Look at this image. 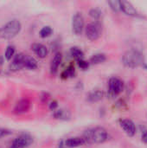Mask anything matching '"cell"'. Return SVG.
Wrapping results in <instances>:
<instances>
[{
	"instance_id": "6da1fadb",
	"label": "cell",
	"mask_w": 147,
	"mask_h": 148,
	"mask_svg": "<svg viewBox=\"0 0 147 148\" xmlns=\"http://www.w3.org/2000/svg\"><path fill=\"white\" fill-rule=\"evenodd\" d=\"M81 137L84 139L86 144H101L107 140L108 134L104 127H95L86 130Z\"/></svg>"
},
{
	"instance_id": "7a4b0ae2",
	"label": "cell",
	"mask_w": 147,
	"mask_h": 148,
	"mask_svg": "<svg viewBox=\"0 0 147 148\" xmlns=\"http://www.w3.org/2000/svg\"><path fill=\"white\" fill-rule=\"evenodd\" d=\"M122 62L127 68L135 69L145 64V56L139 50L130 49L123 55Z\"/></svg>"
},
{
	"instance_id": "3957f363",
	"label": "cell",
	"mask_w": 147,
	"mask_h": 148,
	"mask_svg": "<svg viewBox=\"0 0 147 148\" xmlns=\"http://www.w3.org/2000/svg\"><path fill=\"white\" fill-rule=\"evenodd\" d=\"M21 29V22L18 19H11L0 27V38L11 39L18 35Z\"/></svg>"
},
{
	"instance_id": "277c9868",
	"label": "cell",
	"mask_w": 147,
	"mask_h": 148,
	"mask_svg": "<svg viewBox=\"0 0 147 148\" xmlns=\"http://www.w3.org/2000/svg\"><path fill=\"white\" fill-rule=\"evenodd\" d=\"M102 34V26L99 22H94L88 23L85 28V35L86 37L90 41L98 40Z\"/></svg>"
},
{
	"instance_id": "5b68a950",
	"label": "cell",
	"mask_w": 147,
	"mask_h": 148,
	"mask_svg": "<svg viewBox=\"0 0 147 148\" xmlns=\"http://www.w3.org/2000/svg\"><path fill=\"white\" fill-rule=\"evenodd\" d=\"M34 142L33 137L29 134H22L13 140L10 148H28Z\"/></svg>"
},
{
	"instance_id": "8992f818",
	"label": "cell",
	"mask_w": 147,
	"mask_h": 148,
	"mask_svg": "<svg viewBox=\"0 0 147 148\" xmlns=\"http://www.w3.org/2000/svg\"><path fill=\"white\" fill-rule=\"evenodd\" d=\"M71 25H72L73 33L75 35H76V36L81 35L82 31L85 29V21H84V17L81 12H76L75 14H74V16H72Z\"/></svg>"
},
{
	"instance_id": "52a82bcc",
	"label": "cell",
	"mask_w": 147,
	"mask_h": 148,
	"mask_svg": "<svg viewBox=\"0 0 147 148\" xmlns=\"http://www.w3.org/2000/svg\"><path fill=\"white\" fill-rule=\"evenodd\" d=\"M124 89V82L117 78V77H112L108 82V93L109 95L113 97L118 95H120Z\"/></svg>"
},
{
	"instance_id": "ba28073f",
	"label": "cell",
	"mask_w": 147,
	"mask_h": 148,
	"mask_svg": "<svg viewBox=\"0 0 147 148\" xmlns=\"http://www.w3.org/2000/svg\"><path fill=\"white\" fill-rule=\"evenodd\" d=\"M26 55L23 53H18L14 56L11 62L9 65V69L11 72H17L24 68V61H25Z\"/></svg>"
},
{
	"instance_id": "9c48e42d",
	"label": "cell",
	"mask_w": 147,
	"mask_h": 148,
	"mask_svg": "<svg viewBox=\"0 0 147 148\" xmlns=\"http://www.w3.org/2000/svg\"><path fill=\"white\" fill-rule=\"evenodd\" d=\"M120 126L129 137H133L136 134V126L134 122L129 119L120 120Z\"/></svg>"
},
{
	"instance_id": "30bf717a",
	"label": "cell",
	"mask_w": 147,
	"mask_h": 148,
	"mask_svg": "<svg viewBox=\"0 0 147 148\" xmlns=\"http://www.w3.org/2000/svg\"><path fill=\"white\" fill-rule=\"evenodd\" d=\"M30 108V101L27 98H23L19 100L14 108V113L16 114H23L27 113Z\"/></svg>"
},
{
	"instance_id": "8fae6325",
	"label": "cell",
	"mask_w": 147,
	"mask_h": 148,
	"mask_svg": "<svg viewBox=\"0 0 147 148\" xmlns=\"http://www.w3.org/2000/svg\"><path fill=\"white\" fill-rule=\"evenodd\" d=\"M120 10L123 11L126 15L129 16H137L139 15L138 10L130 2L120 1Z\"/></svg>"
},
{
	"instance_id": "7c38bea8",
	"label": "cell",
	"mask_w": 147,
	"mask_h": 148,
	"mask_svg": "<svg viewBox=\"0 0 147 148\" xmlns=\"http://www.w3.org/2000/svg\"><path fill=\"white\" fill-rule=\"evenodd\" d=\"M31 49L39 58H45L49 53L48 48L42 43H39V42L33 43L31 45Z\"/></svg>"
},
{
	"instance_id": "4fadbf2b",
	"label": "cell",
	"mask_w": 147,
	"mask_h": 148,
	"mask_svg": "<svg viewBox=\"0 0 147 148\" xmlns=\"http://www.w3.org/2000/svg\"><path fill=\"white\" fill-rule=\"evenodd\" d=\"M65 143L68 148H77L86 145L84 139L82 137H79V136L68 138V139L65 140Z\"/></svg>"
},
{
	"instance_id": "5bb4252c",
	"label": "cell",
	"mask_w": 147,
	"mask_h": 148,
	"mask_svg": "<svg viewBox=\"0 0 147 148\" xmlns=\"http://www.w3.org/2000/svg\"><path fill=\"white\" fill-rule=\"evenodd\" d=\"M62 62V55L60 52H56L51 61L50 63V72L52 74H55L58 71V69Z\"/></svg>"
},
{
	"instance_id": "9a60e30c",
	"label": "cell",
	"mask_w": 147,
	"mask_h": 148,
	"mask_svg": "<svg viewBox=\"0 0 147 148\" xmlns=\"http://www.w3.org/2000/svg\"><path fill=\"white\" fill-rule=\"evenodd\" d=\"M53 117L55 120L60 121H69L71 119V113L66 109H56L53 112Z\"/></svg>"
},
{
	"instance_id": "2e32d148",
	"label": "cell",
	"mask_w": 147,
	"mask_h": 148,
	"mask_svg": "<svg viewBox=\"0 0 147 148\" xmlns=\"http://www.w3.org/2000/svg\"><path fill=\"white\" fill-rule=\"evenodd\" d=\"M104 97V93L101 90H94L90 92L87 96V101L88 102H98L101 101Z\"/></svg>"
},
{
	"instance_id": "e0dca14e",
	"label": "cell",
	"mask_w": 147,
	"mask_h": 148,
	"mask_svg": "<svg viewBox=\"0 0 147 148\" xmlns=\"http://www.w3.org/2000/svg\"><path fill=\"white\" fill-rule=\"evenodd\" d=\"M24 68H26V69H28L29 70H35V69H36L38 68L37 61L34 57L26 55L25 61H24Z\"/></svg>"
},
{
	"instance_id": "ac0fdd59",
	"label": "cell",
	"mask_w": 147,
	"mask_h": 148,
	"mask_svg": "<svg viewBox=\"0 0 147 148\" xmlns=\"http://www.w3.org/2000/svg\"><path fill=\"white\" fill-rule=\"evenodd\" d=\"M75 75V69L74 65H69L66 69H64L61 74V78L63 80H67L69 78H73Z\"/></svg>"
},
{
	"instance_id": "d6986e66",
	"label": "cell",
	"mask_w": 147,
	"mask_h": 148,
	"mask_svg": "<svg viewBox=\"0 0 147 148\" xmlns=\"http://www.w3.org/2000/svg\"><path fill=\"white\" fill-rule=\"evenodd\" d=\"M106 60H107V56H106L105 54H103V53H96V54H94V55H93L91 56L89 62L92 63V64L97 65V64H101V63L104 62Z\"/></svg>"
},
{
	"instance_id": "ffe728a7",
	"label": "cell",
	"mask_w": 147,
	"mask_h": 148,
	"mask_svg": "<svg viewBox=\"0 0 147 148\" xmlns=\"http://www.w3.org/2000/svg\"><path fill=\"white\" fill-rule=\"evenodd\" d=\"M70 55L76 61L84 59V52L80 48H78L76 46H74V47L70 48Z\"/></svg>"
},
{
	"instance_id": "44dd1931",
	"label": "cell",
	"mask_w": 147,
	"mask_h": 148,
	"mask_svg": "<svg viewBox=\"0 0 147 148\" xmlns=\"http://www.w3.org/2000/svg\"><path fill=\"white\" fill-rule=\"evenodd\" d=\"M53 34V29L49 26V25H46V26H43L40 31H39V36L42 37V38H46V37H49L51 35Z\"/></svg>"
},
{
	"instance_id": "7402d4cb",
	"label": "cell",
	"mask_w": 147,
	"mask_h": 148,
	"mask_svg": "<svg viewBox=\"0 0 147 148\" xmlns=\"http://www.w3.org/2000/svg\"><path fill=\"white\" fill-rule=\"evenodd\" d=\"M15 47L13 45H8L6 47V49H5V53H4V57L6 58V60L10 61L11 60L14 56H15Z\"/></svg>"
},
{
	"instance_id": "603a6c76",
	"label": "cell",
	"mask_w": 147,
	"mask_h": 148,
	"mask_svg": "<svg viewBox=\"0 0 147 148\" xmlns=\"http://www.w3.org/2000/svg\"><path fill=\"white\" fill-rule=\"evenodd\" d=\"M88 14H89V16H90L93 19L96 20V22H98V20H99V19L101 17V16H102L101 10L100 9H98V8H93V9H91V10H89Z\"/></svg>"
},
{
	"instance_id": "cb8c5ba5",
	"label": "cell",
	"mask_w": 147,
	"mask_h": 148,
	"mask_svg": "<svg viewBox=\"0 0 147 148\" xmlns=\"http://www.w3.org/2000/svg\"><path fill=\"white\" fill-rule=\"evenodd\" d=\"M111 10L113 12H119L120 11V1H116V0H113V1H108L107 2Z\"/></svg>"
},
{
	"instance_id": "d4e9b609",
	"label": "cell",
	"mask_w": 147,
	"mask_h": 148,
	"mask_svg": "<svg viewBox=\"0 0 147 148\" xmlns=\"http://www.w3.org/2000/svg\"><path fill=\"white\" fill-rule=\"evenodd\" d=\"M77 62V65L78 67L81 69V70H87L88 68H89V65H90V62L84 60V59H81V60H78L76 61Z\"/></svg>"
},
{
	"instance_id": "484cf974",
	"label": "cell",
	"mask_w": 147,
	"mask_h": 148,
	"mask_svg": "<svg viewBox=\"0 0 147 148\" xmlns=\"http://www.w3.org/2000/svg\"><path fill=\"white\" fill-rule=\"evenodd\" d=\"M12 134L11 130L8 129V128H4V127H0V139L9 136Z\"/></svg>"
},
{
	"instance_id": "4316f807",
	"label": "cell",
	"mask_w": 147,
	"mask_h": 148,
	"mask_svg": "<svg viewBox=\"0 0 147 148\" xmlns=\"http://www.w3.org/2000/svg\"><path fill=\"white\" fill-rule=\"evenodd\" d=\"M49 98H50V95H49V93L43 92V93L41 94L40 99H41V101H42V103H47V102L49 101Z\"/></svg>"
},
{
	"instance_id": "83f0119b",
	"label": "cell",
	"mask_w": 147,
	"mask_h": 148,
	"mask_svg": "<svg viewBox=\"0 0 147 148\" xmlns=\"http://www.w3.org/2000/svg\"><path fill=\"white\" fill-rule=\"evenodd\" d=\"M57 108H58V102H57V101H50L49 102V108L51 110V111H55L56 109H57Z\"/></svg>"
},
{
	"instance_id": "f1b7e54d",
	"label": "cell",
	"mask_w": 147,
	"mask_h": 148,
	"mask_svg": "<svg viewBox=\"0 0 147 148\" xmlns=\"http://www.w3.org/2000/svg\"><path fill=\"white\" fill-rule=\"evenodd\" d=\"M58 148H68L67 147L66 143H65V140H62L58 143Z\"/></svg>"
},
{
	"instance_id": "f546056e",
	"label": "cell",
	"mask_w": 147,
	"mask_h": 148,
	"mask_svg": "<svg viewBox=\"0 0 147 148\" xmlns=\"http://www.w3.org/2000/svg\"><path fill=\"white\" fill-rule=\"evenodd\" d=\"M141 139H142V141L146 144L147 145V131H144L143 134H142V136H141Z\"/></svg>"
},
{
	"instance_id": "4dcf8cb0",
	"label": "cell",
	"mask_w": 147,
	"mask_h": 148,
	"mask_svg": "<svg viewBox=\"0 0 147 148\" xmlns=\"http://www.w3.org/2000/svg\"><path fill=\"white\" fill-rule=\"evenodd\" d=\"M3 57L2 56H0V66L3 65Z\"/></svg>"
},
{
	"instance_id": "1f68e13d",
	"label": "cell",
	"mask_w": 147,
	"mask_h": 148,
	"mask_svg": "<svg viewBox=\"0 0 147 148\" xmlns=\"http://www.w3.org/2000/svg\"><path fill=\"white\" fill-rule=\"evenodd\" d=\"M143 67H144V68H145L146 69H147V63H146V62H145V64L143 65Z\"/></svg>"
},
{
	"instance_id": "d6a6232c",
	"label": "cell",
	"mask_w": 147,
	"mask_h": 148,
	"mask_svg": "<svg viewBox=\"0 0 147 148\" xmlns=\"http://www.w3.org/2000/svg\"><path fill=\"white\" fill-rule=\"evenodd\" d=\"M0 73H1V71H0Z\"/></svg>"
}]
</instances>
